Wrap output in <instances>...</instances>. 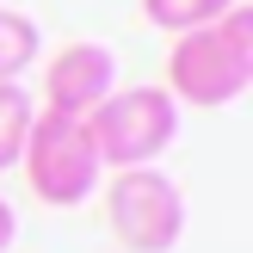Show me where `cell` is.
<instances>
[{"mask_svg": "<svg viewBox=\"0 0 253 253\" xmlns=\"http://www.w3.org/2000/svg\"><path fill=\"white\" fill-rule=\"evenodd\" d=\"M12 241H19V210L0 198V253H12Z\"/></svg>", "mask_w": 253, "mask_h": 253, "instance_id": "obj_9", "label": "cell"}, {"mask_svg": "<svg viewBox=\"0 0 253 253\" xmlns=\"http://www.w3.org/2000/svg\"><path fill=\"white\" fill-rule=\"evenodd\" d=\"M37 56H43V31H37V19L0 0V81H19V74H31V68H37Z\"/></svg>", "mask_w": 253, "mask_h": 253, "instance_id": "obj_6", "label": "cell"}, {"mask_svg": "<svg viewBox=\"0 0 253 253\" xmlns=\"http://www.w3.org/2000/svg\"><path fill=\"white\" fill-rule=\"evenodd\" d=\"M31 118H37V99L25 93V81H0V173L19 167L25 136H31Z\"/></svg>", "mask_w": 253, "mask_h": 253, "instance_id": "obj_7", "label": "cell"}, {"mask_svg": "<svg viewBox=\"0 0 253 253\" xmlns=\"http://www.w3.org/2000/svg\"><path fill=\"white\" fill-rule=\"evenodd\" d=\"M247 86H253V6L247 0H235L222 19L173 37L167 93L179 99V105L222 111V105H235Z\"/></svg>", "mask_w": 253, "mask_h": 253, "instance_id": "obj_1", "label": "cell"}, {"mask_svg": "<svg viewBox=\"0 0 253 253\" xmlns=\"http://www.w3.org/2000/svg\"><path fill=\"white\" fill-rule=\"evenodd\" d=\"M229 6H235V0H142L148 25H155V31H167V37H185V31H198V25L222 19Z\"/></svg>", "mask_w": 253, "mask_h": 253, "instance_id": "obj_8", "label": "cell"}, {"mask_svg": "<svg viewBox=\"0 0 253 253\" xmlns=\"http://www.w3.org/2000/svg\"><path fill=\"white\" fill-rule=\"evenodd\" d=\"M105 222L124 253H173L185 235V192L155 167H124L105 185Z\"/></svg>", "mask_w": 253, "mask_h": 253, "instance_id": "obj_4", "label": "cell"}, {"mask_svg": "<svg viewBox=\"0 0 253 253\" xmlns=\"http://www.w3.org/2000/svg\"><path fill=\"white\" fill-rule=\"evenodd\" d=\"M99 148V167H155L173 142H179V99L167 86H111L99 111L86 118Z\"/></svg>", "mask_w": 253, "mask_h": 253, "instance_id": "obj_3", "label": "cell"}, {"mask_svg": "<svg viewBox=\"0 0 253 253\" xmlns=\"http://www.w3.org/2000/svg\"><path fill=\"white\" fill-rule=\"evenodd\" d=\"M19 173H25V185H31V198L49 204V210L86 204V198L105 185V167H99V148H93L86 118H62V111L37 105L31 136H25V155H19Z\"/></svg>", "mask_w": 253, "mask_h": 253, "instance_id": "obj_2", "label": "cell"}, {"mask_svg": "<svg viewBox=\"0 0 253 253\" xmlns=\"http://www.w3.org/2000/svg\"><path fill=\"white\" fill-rule=\"evenodd\" d=\"M111 86H118V56L105 43H62L43 68V111L93 118Z\"/></svg>", "mask_w": 253, "mask_h": 253, "instance_id": "obj_5", "label": "cell"}]
</instances>
